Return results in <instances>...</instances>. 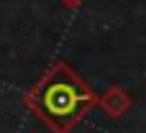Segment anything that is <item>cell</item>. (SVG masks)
<instances>
[{"instance_id":"1","label":"cell","mask_w":146,"mask_h":133,"mask_svg":"<svg viewBox=\"0 0 146 133\" xmlns=\"http://www.w3.org/2000/svg\"><path fill=\"white\" fill-rule=\"evenodd\" d=\"M87 105L90 95L74 79H54L44 87L41 95V108L54 126H69Z\"/></svg>"}]
</instances>
